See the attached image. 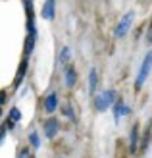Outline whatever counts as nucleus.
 Returning a JSON list of instances; mask_svg holds the SVG:
<instances>
[{"label": "nucleus", "mask_w": 152, "mask_h": 158, "mask_svg": "<svg viewBox=\"0 0 152 158\" xmlns=\"http://www.w3.org/2000/svg\"><path fill=\"white\" fill-rule=\"evenodd\" d=\"M114 102H116V93L112 89H108V91H104L94 97V108L98 112H106L110 106H114Z\"/></svg>", "instance_id": "obj_1"}, {"label": "nucleus", "mask_w": 152, "mask_h": 158, "mask_svg": "<svg viewBox=\"0 0 152 158\" xmlns=\"http://www.w3.org/2000/svg\"><path fill=\"white\" fill-rule=\"evenodd\" d=\"M150 72H152V52H148V54H146L145 60H142V64H141L139 75H137V81H135V87H137V89H141V87L145 85V81L148 79Z\"/></svg>", "instance_id": "obj_2"}, {"label": "nucleus", "mask_w": 152, "mask_h": 158, "mask_svg": "<svg viewBox=\"0 0 152 158\" xmlns=\"http://www.w3.org/2000/svg\"><path fill=\"white\" fill-rule=\"evenodd\" d=\"M133 19H135V12H127L123 18L119 19L117 27H116V37L117 39H121V37H125L127 33H129V29L133 25Z\"/></svg>", "instance_id": "obj_3"}, {"label": "nucleus", "mask_w": 152, "mask_h": 158, "mask_svg": "<svg viewBox=\"0 0 152 158\" xmlns=\"http://www.w3.org/2000/svg\"><path fill=\"white\" fill-rule=\"evenodd\" d=\"M127 114H129V106H127L123 100H116L114 102V118H116V122H119Z\"/></svg>", "instance_id": "obj_4"}, {"label": "nucleus", "mask_w": 152, "mask_h": 158, "mask_svg": "<svg viewBox=\"0 0 152 158\" xmlns=\"http://www.w3.org/2000/svg\"><path fill=\"white\" fill-rule=\"evenodd\" d=\"M58 129H60L58 120H48V122L44 123V135L48 137V139H54L56 133H58Z\"/></svg>", "instance_id": "obj_5"}, {"label": "nucleus", "mask_w": 152, "mask_h": 158, "mask_svg": "<svg viewBox=\"0 0 152 158\" xmlns=\"http://www.w3.org/2000/svg\"><path fill=\"white\" fill-rule=\"evenodd\" d=\"M54 12H56V2L54 0H46L44 6H43V18L44 19H54Z\"/></svg>", "instance_id": "obj_6"}, {"label": "nucleus", "mask_w": 152, "mask_h": 158, "mask_svg": "<svg viewBox=\"0 0 152 158\" xmlns=\"http://www.w3.org/2000/svg\"><path fill=\"white\" fill-rule=\"evenodd\" d=\"M56 106H58V97L52 93V94H48V97H46V100H44V110H46L48 114H52L54 110H56Z\"/></svg>", "instance_id": "obj_7"}, {"label": "nucleus", "mask_w": 152, "mask_h": 158, "mask_svg": "<svg viewBox=\"0 0 152 158\" xmlns=\"http://www.w3.org/2000/svg\"><path fill=\"white\" fill-rule=\"evenodd\" d=\"M137 143H139V125H133V129H131V145H129V151L133 154L137 152Z\"/></svg>", "instance_id": "obj_8"}, {"label": "nucleus", "mask_w": 152, "mask_h": 158, "mask_svg": "<svg viewBox=\"0 0 152 158\" xmlns=\"http://www.w3.org/2000/svg\"><path fill=\"white\" fill-rule=\"evenodd\" d=\"M97 85H98V73H97V69H91V73H89V94H94Z\"/></svg>", "instance_id": "obj_9"}, {"label": "nucleus", "mask_w": 152, "mask_h": 158, "mask_svg": "<svg viewBox=\"0 0 152 158\" xmlns=\"http://www.w3.org/2000/svg\"><path fill=\"white\" fill-rule=\"evenodd\" d=\"M75 81H77V73H75V69L73 68H68L66 69V87H73L75 85Z\"/></svg>", "instance_id": "obj_10"}, {"label": "nucleus", "mask_w": 152, "mask_h": 158, "mask_svg": "<svg viewBox=\"0 0 152 158\" xmlns=\"http://www.w3.org/2000/svg\"><path fill=\"white\" fill-rule=\"evenodd\" d=\"M25 69H27V60H23L21 62V66L18 69V77H15V85H19L23 81V77H25Z\"/></svg>", "instance_id": "obj_11"}, {"label": "nucleus", "mask_w": 152, "mask_h": 158, "mask_svg": "<svg viewBox=\"0 0 152 158\" xmlns=\"http://www.w3.org/2000/svg\"><path fill=\"white\" fill-rule=\"evenodd\" d=\"M21 120V112L18 108H12L10 110V125H14V123H18Z\"/></svg>", "instance_id": "obj_12"}, {"label": "nucleus", "mask_w": 152, "mask_h": 158, "mask_svg": "<svg viewBox=\"0 0 152 158\" xmlns=\"http://www.w3.org/2000/svg\"><path fill=\"white\" fill-rule=\"evenodd\" d=\"M33 46H35V35H31V33H29L27 43H25V54H27V56H29L31 52H33Z\"/></svg>", "instance_id": "obj_13"}, {"label": "nucleus", "mask_w": 152, "mask_h": 158, "mask_svg": "<svg viewBox=\"0 0 152 158\" xmlns=\"http://www.w3.org/2000/svg\"><path fill=\"white\" fill-rule=\"evenodd\" d=\"M68 60H69V48H68V46H64L62 54H60V64H68Z\"/></svg>", "instance_id": "obj_14"}, {"label": "nucleus", "mask_w": 152, "mask_h": 158, "mask_svg": "<svg viewBox=\"0 0 152 158\" xmlns=\"http://www.w3.org/2000/svg\"><path fill=\"white\" fill-rule=\"evenodd\" d=\"M29 143L33 145L35 148H39V147H41V141H39V135H37L35 131H33V133H29Z\"/></svg>", "instance_id": "obj_15"}, {"label": "nucleus", "mask_w": 152, "mask_h": 158, "mask_svg": "<svg viewBox=\"0 0 152 158\" xmlns=\"http://www.w3.org/2000/svg\"><path fill=\"white\" fill-rule=\"evenodd\" d=\"M146 41L152 43V23H150V27H148V35H146Z\"/></svg>", "instance_id": "obj_16"}, {"label": "nucleus", "mask_w": 152, "mask_h": 158, "mask_svg": "<svg viewBox=\"0 0 152 158\" xmlns=\"http://www.w3.org/2000/svg\"><path fill=\"white\" fill-rule=\"evenodd\" d=\"M4 137H6V129H0V145L4 143Z\"/></svg>", "instance_id": "obj_17"}, {"label": "nucleus", "mask_w": 152, "mask_h": 158, "mask_svg": "<svg viewBox=\"0 0 152 158\" xmlns=\"http://www.w3.org/2000/svg\"><path fill=\"white\" fill-rule=\"evenodd\" d=\"M0 102H4V93H0Z\"/></svg>", "instance_id": "obj_18"}, {"label": "nucleus", "mask_w": 152, "mask_h": 158, "mask_svg": "<svg viewBox=\"0 0 152 158\" xmlns=\"http://www.w3.org/2000/svg\"><path fill=\"white\" fill-rule=\"evenodd\" d=\"M25 2H33V0H25Z\"/></svg>", "instance_id": "obj_19"}]
</instances>
